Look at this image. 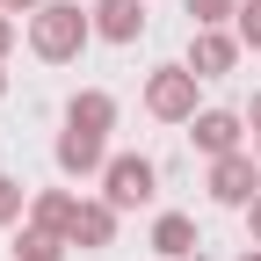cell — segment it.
Wrapping results in <instances>:
<instances>
[{"mask_svg":"<svg viewBox=\"0 0 261 261\" xmlns=\"http://www.w3.org/2000/svg\"><path fill=\"white\" fill-rule=\"evenodd\" d=\"M109 196H116V203H145V196H152V167H145V160H116V167H109Z\"/></svg>","mask_w":261,"mask_h":261,"instance_id":"1","label":"cell"},{"mask_svg":"<svg viewBox=\"0 0 261 261\" xmlns=\"http://www.w3.org/2000/svg\"><path fill=\"white\" fill-rule=\"evenodd\" d=\"M73 29H80V22H73V15H65V8H51V22H44V29H37V44H44V51H51V58H58V51H73Z\"/></svg>","mask_w":261,"mask_h":261,"instance_id":"2","label":"cell"},{"mask_svg":"<svg viewBox=\"0 0 261 261\" xmlns=\"http://www.w3.org/2000/svg\"><path fill=\"white\" fill-rule=\"evenodd\" d=\"M102 29L109 37H130V29H138V8H130V0H102Z\"/></svg>","mask_w":261,"mask_h":261,"instance_id":"3","label":"cell"},{"mask_svg":"<svg viewBox=\"0 0 261 261\" xmlns=\"http://www.w3.org/2000/svg\"><path fill=\"white\" fill-rule=\"evenodd\" d=\"M196 130H203V145H211V152H225V145H232V116H203Z\"/></svg>","mask_w":261,"mask_h":261,"instance_id":"4","label":"cell"},{"mask_svg":"<svg viewBox=\"0 0 261 261\" xmlns=\"http://www.w3.org/2000/svg\"><path fill=\"white\" fill-rule=\"evenodd\" d=\"M160 247H167V254H189V225L167 218V225H160Z\"/></svg>","mask_w":261,"mask_h":261,"instance_id":"5","label":"cell"},{"mask_svg":"<svg viewBox=\"0 0 261 261\" xmlns=\"http://www.w3.org/2000/svg\"><path fill=\"white\" fill-rule=\"evenodd\" d=\"M152 102H160V109H181V102H189V87H181V80H160V87H152Z\"/></svg>","mask_w":261,"mask_h":261,"instance_id":"6","label":"cell"},{"mask_svg":"<svg viewBox=\"0 0 261 261\" xmlns=\"http://www.w3.org/2000/svg\"><path fill=\"white\" fill-rule=\"evenodd\" d=\"M218 196H247V167H218Z\"/></svg>","mask_w":261,"mask_h":261,"instance_id":"7","label":"cell"},{"mask_svg":"<svg viewBox=\"0 0 261 261\" xmlns=\"http://www.w3.org/2000/svg\"><path fill=\"white\" fill-rule=\"evenodd\" d=\"M189 8H203V15H218V8H225V0H189Z\"/></svg>","mask_w":261,"mask_h":261,"instance_id":"8","label":"cell"},{"mask_svg":"<svg viewBox=\"0 0 261 261\" xmlns=\"http://www.w3.org/2000/svg\"><path fill=\"white\" fill-rule=\"evenodd\" d=\"M8 203H15V196H8V181H0V218H8Z\"/></svg>","mask_w":261,"mask_h":261,"instance_id":"9","label":"cell"}]
</instances>
